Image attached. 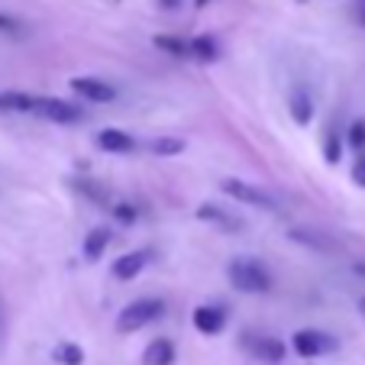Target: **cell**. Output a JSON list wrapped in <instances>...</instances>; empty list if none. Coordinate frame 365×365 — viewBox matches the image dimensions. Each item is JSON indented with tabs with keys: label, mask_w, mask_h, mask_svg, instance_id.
Wrapping results in <instances>:
<instances>
[{
	"label": "cell",
	"mask_w": 365,
	"mask_h": 365,
	"mask_svg": "<svg viewBox=\"0 0 365 365\" xmlns=\"http://www.w3.org/2000/svg\"><path fill=\"white\" fill-rule=\"evenodd\" d=\"M227 275H230V284H233L236 291H242V294H265V291H272L269 269H265L262 262L249 259V255L233 259L230 269H227Z\"/></svg>",
	"instance_id": "1"
},
{
	"label": "cell",
	"mask_w": 365,
	"mask_h": 365,
	"mask_svg": "<svg viewBox=\"0 0 365 365\" xmlns=\"http://www.w3.org/2000/svg\"><path fill=\"white\" fill-rule=\"evenodd\" d=\"M162 310H165V304H162L159 297H139V301L126 304L117 317V333L143 330V327H149L155 317H162Z\"/></svg>",
	"instance_id": "2"
},
{
	"label": "cell",
	"mask_w": 365,
	"mask_h": 365,
	"mask_svg": "<svg viewBox=\"0 0 365 365\" xmlns=\"http://www.w3.org/2000/svg\"><path fill=\"white\" fill-rule=\"evenodd\" d=\"M291 346H294V352L301 359H317V356H330V352H336V336H330V333L324 330H297L294 336H291Z\"/></svg>",
	"instance_id": "3"
},
{
	"label": "cell",
	"mask_w": 365,
	"mask_h": 365,
	"mask_svg": "<svg viewBox=\"0 0 365 365\" xmlns=\"http://www.w3.org/2000/svg\"><path fill=\"white\" fill-rule=\"evenodd\" d=\"M36 113L48 123H62V126H71V123H81L84 120V110L78 103L71 101H62V97H39L36 103Z\"/></svg>",
	"instance_id": "4"
},
{
	"label": "cell",
	"mask_w": 365,
	"mask_h": 365,
	"mask_svg": "<svg viewBox=\"0 0 365 365\" xmlns=\"http://www.w3.org/2000/svg\"><path fill=\"white\" fill-rule=\"evenodd\" d=\"M223 194H230V197H236L240 204H249V207H262V210H278V200L272 197V194H265L262 187L249 185V181H240V178H227L223 181Z\"/></svg>",
	"instance_id": "5"
},
{
	"label": "cell",
	"mask_w": 365,
	"mask_h": 365,
	"mask_svg": "<svg viewBox=\"0 0 365 365\" xmlns=\"http://www.w3.org/2000/svg\"><path fill=\"white\" fill-rule=\"evenodd\" d=\"M71 91L75 94H81L84 101L91 103H107L117 97V88L107 81H101V78H91V75H81V78H71Z\"/></svg>",
	"instance_id": "6"
},
{
	"label": "cell",
	"mask_w": 365,
	"mask_h": 365,
	"mask_svg": "<svg viewBox=\"0 0 365 365\" xmlns=\"http://www.w3.org/2000/svg\"><path fill=\"white\" fill-rule=\"evenodd\" d=\"M191 324H194V330L204 333V336H217V333H223V327H227V310L204 304V307L194 310Z\"/></svg>",
	"instance_id": "7"
},
{
	"label": "cell",
	"mask_w": 365,
	"mask_h": 365,
	"mask_svg": "<svg viewBox=\"0 0 365 365\" xmlns=\"http://www.w3.org/2000/svg\"><path fill=\"white\" fill-rule=\"evenodd\" d=\"M145 262H149V249H136V252L120 255L117 262H113V278L117 282H133L145 269Z\"/></svg>",
	"instance_id": "8"
},
{
	"label": "cell",
	"mask_w": 365,
	"mask_h": 365,
	"mask_svg": "<svg viewBox=\"0 0 365 365\" xmlns=\"http://www.w3.org/2000/svg\"><path fill=\"white\" fill-rule=\"evenodd\" d=\"M246 349L252 352L255 359H262V362H282L284 359V343L275 336H249Z\"/></svg>",
	"instance_id": "9"
},
{
	"label": "cell",
	"mask_w": 365,
	"mask_h": 365,
	"mask_svg": "<svg viewBox=\"0 0 365 365\" xmlns=\"http://www.w3.org/2000/svg\"><path fill=\"white\" fill-rule=\"evenodd\" d=\"M97 145L107 152H113V155H126V152L136 149V139L126 136L123 130H113V126H107V130L97 133Z\"/></svg>",
	"instance_id": "10"
},
{
	"label": "cell",
	"mask_w": 365,
	"mask_h": 365,
	"mask_svg": "<svg viewBox=\"0 0 365 365\" xmlns=\"http://www.w3.org/2000/svg\"><path fill=\"white\" fill-rule=\"evenodd\" d=\"M39 97L26 94V91H0V110L4 113H36Z\"/></svg>",
	"instance_id": "11"
},
{
	"label": "cell",
	"mask_w": 365,
	"mask_h": 365,
	"mask_svg": "<svg viewBox=\"0 0 365 365\" xmlns=\"http://www.w3.org/2000/svg\"><path fill=\"white\" fill-rule=\"evenodd\" d=\"M288 110H291V117H294L297 126H307L310 120H314V97H310L304 88H294L288 97Z\"/></svg>",
	"instance_id": "12"
},
{
	"label": "cell",
	"mask_w": 365,
	"mask_h": 365,
	"mask_svg": "<svg viewBox=\"0 0 365 365\" xmlns=\"http://www.w3.org/2000/svg\"><path fill=\"white\" fill-rule=\"evenodd\" d=\"M143 365H175V346L168 339H152L143 349Z\"/></svg>",
	"instance_id": "13"
},
{
	"label": "cell",
	"mask_w": 365,
	"mask_h": 365,
	"mask_svg": "<svg viewBox=\"0 0 365 365\" xmlns=\"http://www.w3.org/2000/svg\"><path fill=\"white\" fill-rule=\"evenodd\" d=\"M197 220L217 223V227H223V230H240V227H242V223L236 220L233 214H227L220 204H200V207H197Z\"/></svg>",
	"instance_id": "14"
},
{
	"label": "cell",
	"mask_w": 365,
	"mask_h": 365,
	"mask_svg": "<svg viewBox=\"0 0 365 365\" xmlns=\"http://www.w3.org/2000/svg\"><path fill=\"white\" fill-rule=\"evenodd\" d=\"M187 56H194L197 62H217V58H220V46H217V39H210V36H194V39L187 42Z\"/></svg>",
	"instance_id": "15"
},
{
	"label": "cell",
	"mask_w": 365,
	"mask_h": 365,
	"mask_svg": "<svg viewBox=\"0 0 365 365\" xmlns=\"http://www.w3.org/2000/svg\"><path fill=\"white\" fill-rule=\"evenodd\" d=\"M107 246H110V230H107V227H94L88 233V240H84V259H88V262L101 259Z\"/></svg>",
	"instance_id": "16"
},
{
	"label": "cell",
	"mask_w": 365,
	"mask_h": 365,
	"mask_svg": "<svg viewBox=\"0 0 365 365\" xmlns=\"http://www.w3.org/2000/svg\"><path fill=\"white\" fill-rule=\"evenodd\" d=\"M288 236L294 242H304V246H310V249H320V252H333V249H336V242L327 240L324 233H314V230H291Z\"/></svg>",
	"instance_id": "17"
},
{
	"label": "cell",
	"mask_w": 365,
	"mask_h": 365,
	"mask_svg": "<svg viewBox=\"0 0 365 365\" xmlns=\"http://www.w3.org/2000/svg\"><path fill=\"white\" fill-rule=\"evenodd\" d=\"M52 359L62 365H81L84 362V349L75 343H58L56 349H52Z\"/></svg>",
	"instance_id": "18"
},
{
	"label": "cell",
	"mask_w": 365,
	"mask_h": 365,
	"mask_svg": "<svg viewBox=\"0 0 365 365\" xmlns=\"http://www.w3.org/2000/svg\"><path fill=\"white\" fill-rule=\"evenodd\" d=\"M149 152L152 155H162V159H168V155H178V152H185V143L181 139H172V136H159L149 143Z\"/></svg>",
	"instance_id": "19"
},
{
	"label": "cell",
	"mask_w": 365,
	"mask_h": 365,
	"mask_svg": "<svg viewBox=\"0 0 365 365\" xmlns=\"http://www.w3.org/2000/svg\"><path fill=\"white\" fill-rule=\"evenodd\" d=\"M152 46L155 48H162V52H168V56H187V42L185 39H178V36H155L152 39Z\"/></svg>",
	"instance_id": "20"
},
{
	"label": "cell",
	"mask_w": 365,
	"mask_h": 365,
	"mask_svg": "<svg viewBox=\"0 0 365 365\" xmlns=\"http://www.w3.org/2000/svg\"><path fill=\"white\" fill-rule=\"evenodd\" d=\"M339 152H343V143H339V136H336V133H327L324 155H327V162H330V165H336V162H339Z\"/></svg>",
	"instance_id": "21"
},
{
	"label": "cell",
	"mask_w": 365,
	"mask_h": 365,
	"mask_svg": "<svg viewBox=\"0 0 365 365\" xmlns=\"http://www.w3.org/2000/svg\"><path fill=\"white\" fill-rule=\"evenodd\" d=\"M78 187H81V191L88 194L91 200H97V204H107V200H110V194L103 191V187H97L94 181H88V178H81V181H78Z\"/></svg>",
	"instance_id": "22"
},
{
	"label": "cell",
	"mask_w": 365,
	"mask_h": 365,
	"mask_svg": "<svg viewBox=\"0 0 365 365\" xmlns=\"http://www.w3.org/2000/svg\"><path fill=\"white\" fill-rule=\"evenodd\" d=\"M349 145L356 152L365 149V120H356V123L349 126Z\"/></svg>",
	"instance_id": "23"
},
{
	"label": "cell",
	"mask_w": 365,
	"mask_h": 365,
	"mask_svg": "<svg viewBox=\"0 0 365 365\" xmlns=\"http://www.w3.org/2000/svg\"><path fill=\"white\" fill-rule=\"evenodd\" d=\"M352 181L359 187H365V149L356 152V162H352Z\"/></svg>",
	"instance_id": "24"
},
{
	"label": "cell",
	"mask_w": 365,
	"mask_h": 365,
	"mask_svg": "<svg viewBox=\"0 0 365 365\" xmlns=\"http://www.w3.org/2000/svg\"><path fill=\"white\" fill-rule=\"evenodd\" d=\"M113 214H117L120 223H133V220H136V210H133L130 204H117V207H113Z\"/></svg>",
	"instance_id": "25"
},
{
	"label": "cell",
	"mask_w": 365,
	"mask_h": 365,
	"mask_svg": "<svg viewBox=\"0 0 365 365\" xmlns=\"http://www.w3.org/2000/svg\"><path fill=\"white\" fill-rule=\"evenodd\" d=\"M0 29H4V33H16V29H20V23H16L14 16H4V14H0Z\"/></svg>",
	"instance_id": "26"
},
{
	"label": "cell",
	"mask_w": 365,
	"mask_h": 365,
	"mask_svg": "<svg viewBox=\"0 0 365 365\" xmlns=\"http://www.w3.org/2000/svg\"><path fill=\"white\" fill-rule=\"evenodd\" d=\"M352 272H356V275H365V262H356L352 265Z\"/></svg>",
	"instance_id": "27"
},
{
	"label": "cell",
	"mask_w": 365,
	"mask_h": 365,
	"mask_svg": "<svg viewBox=\"0 0 365 365\" xmlns=\"http://www.w3.org/2000/svg\"><path fill=\"white\" fill-rule=\"evenodd\" d=\"M359 310H362V314H365V297H362V301H359Z\"/></svg>",
	"instance_id": "28"
},
{
	"label": "cell",
	"mask_w": 365,
	"mask_h": 365,
	"mask_svg": "<svg viewBox=\"0 0 365 365\" xmlns=\"http://www.w3.org/2000/svg\"><path fill=\"white\" fill-rule=\"evenodd\" d=\"M175 4H178V0H165V7H175Z\"/></svg>",
	"instance_id": "29"
},
{
	"label": "cell",
	"mask_w": 365,
	"mask_h": 365,
	"mask_svg": "<svg viewBox=\"0 0 365 365\" xmlns=\"http://www.w3.org/2000/svg\"><path fill=\"white\" fill-rule=\"evenodd\" d=\"M194 4H197V7H207V0H194Z\"/></svg>",
	"instance_id": "30"
},
{
	"label": "cell",
	"mask_w": 365,
	"mask_h": 365,
	"mask_svg": "<svg viewBox=\"0 0 365 365\" xmlns=\"http://www.w3.org/2000/svg\"><path fill=\"white\" fill-rule=\"evenodd\" d=\"M359 20H362V23H365V10H362V14H359Z\"/></svg>",
	"instance_id": "31"
}]
</instances>
